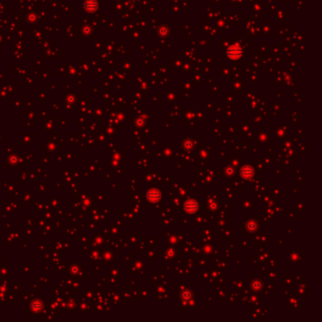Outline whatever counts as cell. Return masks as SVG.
Returning a JSON list of instances; mask_svg holds the SVG:
<instances>
[{
  "label": "cell",
  "instance_id": "6da1fadb",
  "mask_svg": "<svg viewBox=\"0 0 322 322\" xmlns=\"http://www.w3.org/2000/svg\"><path fill=\"white\" fill-rule=\"evenodd\" d=\"M242 48L238 45H230L227 51L228 56L233 59V60H237L238 58H240V56L242 55Z\"/></svg>",
  "mask_w": 322,
  "mask_h": 322
},
{
  "label": "cell",
  "instance_id": "3957f363",
  "mask_svg": "<svg viewBox=\"0 0 322 322\" xmlns=\"http://www.w3.org/2000/svg\"><path fill=\"white\" fill-rule=\"evenodd\" d=\"M161 198V194L158 190H151L147 194V198L151 200V202H155Z\"/></svg>",
  "mask_w": 322,
  "mask_h": 322
},
{
  "label": "cell",
  "instance_id": "7a4b0ae2",
  "mask_svg": "<svg viewBox=\"0 0 322 322\" xmlns=\"http://www.w3.org/2000/svg\"><path fill=\"white\" fill-rule=\"evenodd\" d=\"M184 209L190 214L196 213V211L198 210V203L195 200H188L184 204Z\"/></svg>",
  "mask_w": 322,
  "mask_h": 322
},
{
  "label": "cell",
  "instance_id": "277c9868",
  "mask_svg": "<svg viewBox=\"0 0 322 322\" xmlns=\"http://www.w3.org/2000/svg\"><path fill=\"white\" fill-rule=\"evenodd\" d=\"M241 173H242L243 177H245V178H250V177L254 174L253 169L251 168L250 166H245L244 168L242 169V172H241Z\"/></svg>",
  "mask_w": 322,
  "mask_h": 322
}]
</instances>
